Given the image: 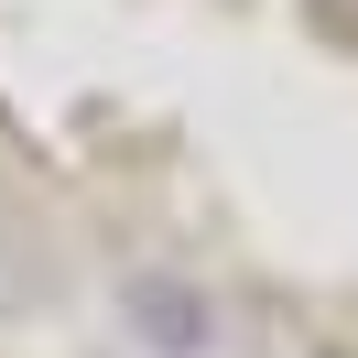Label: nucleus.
I'll return each mask as SVG.
<instances>
[{
	"label": "nucleus",
	"instance_id": "1",
	"mask_svg": "<svg viewBox=\"0 0 358 358\" xmlns=\"http://www.w3.org/2000/svg\"><path fill=\"white\" fill-rule=\"evenodd\" d=\"M120 326H131L152 358H206V348H217V304H206L196 282H174V271L120 282Z\"/></svg>",
	"mask_w": 358,
	"mask_h": 358
}]
</instances>
